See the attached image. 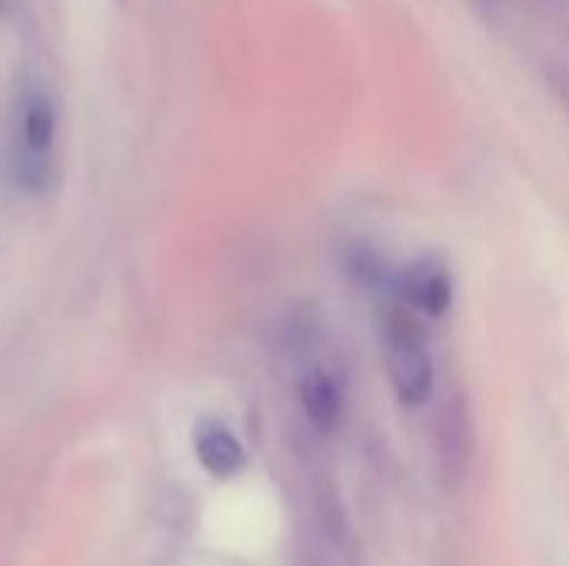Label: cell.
Here are the masks:
<instances>
[{"instance_id": "3957f363", "label": "cell", "mask_w": 569, "mask_h": 566, "mask_svg": "<svg viewBox=\"0 0 569 566\" xmlns=\"http://www.w3.org/2000/svg\"><path fill=\"white\" fill-rule=\"evenodd\" d=\"M433 447H437V467L440 477L450 490H457L473 464L477 454V430H473V414L463 394H450L433 420Z\"/></svg>"}, {"instance_id": "52a82bcc", "label": "cell", "mask_w": 569, "mask_h": 566, "mask_svg": "<svg viewBox=\"0 0 569 566\" xmlns=\"http://www.w3.org/2000/svg\"><path fill=\"white\" fill-rule=\"evenodd\" d=\"M317 514H320V524H323L327 537L347 547L350 544V517H347V507L340 504L333 487H323L317 494Z\"/></svg>"}, {"instance_id": "5b68a950", "label": "cell", "mask_w": 569, "mask_h": 566, "mask_svg": "<svg viewBox=\"0 0 569 566\" xmlns=\"http://www.w3.org/2000/svg\"><path fill=\"white\" fill-rule=\"evenodd\" d=\"M297 397H300V410H303L307 424L317 434H333L340 427L347 400H343V384H340V377L333 370L310 367L300 377Z\"/></svg>"}, {"instance_id": "6da1fadb", "label": "cell", "mask_w": 569, "mask_h": 566, "mask_svg": "<svg viewBox=\"0 0 569 566\" xmlns=\"http://www.w3.org/2000/svg\"><path fill=\"white\" fill-rule=\"evenodd\" d=\"M380 347L390 374V387L407 410L433 400L437 367L430 354V337L420 314L400 297L380 310Z\"/></svg>"}, {"instance_id": "277c9868", "label": "cell", "mask_w": 569, "mask_h": 566, "mask_svg": "<svg viewBox=\"0 0 569 566\" xmlns=\"http://www.w3.org/2000/svg\"><path fill=\"white\" fill-rule=\"evenodd\" d=\"M397 294L403 304H410L420 317H443L453 304V274L443 257L427 254L413 260L397 284Z\"/></svg>"}, {"instance_id": "7a4b0ae2", "label": "cell", "mask_w": 569, "mask_h": 566, "mask_svg": "<svg viewBox=\"0 0 569 566\" xmlns=\"http://www.w3.org/2000/svg\"><path fill=\"white\" fill-rule=\"evenodd\" d=\"M57 140V110L47 90L30 87L17 110L13 127V173L23 187H43L50 177V157Z\"/></svg>"}, {"instance_id": "ba28073f", "label": "cell", "mask_w": 569, "mask_h": 566, "mask_svg": "<svg viewBox=\"0 0 569 566\" xmlns=\"http://www.w3.org/2000/svg\"><path fill=\"white\" fill-rule=\"evenodd\" d=\"M547 3H560V0H547Z\"/></svg>"}, {"instance_id": "8992f818", "label": "cell", "mask_w": 569, "mask_h": 566, "mask_svg": "<svg viewBox=\"0 0 569 566\" xmlns=\"http://www.w3.org/2000/svg\"><path fill=\"white\" fill-rule=\"evenodd\" d=\"M193 454H197L200 467L220 480H230L247 467V450H243L240 437L213 417H207L193 427Z\"/></svg>"}]
</instances>
